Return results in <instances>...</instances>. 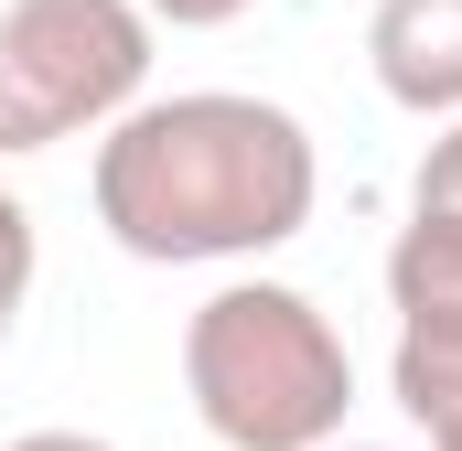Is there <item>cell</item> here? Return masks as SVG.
<instances>
[{"instance_id": "obj_8", "label": "cell", "mask_w": 462, "mask_h": 451, "mask_svg": "<svg viewBox=\"0 0 462 451\" xmlns=\"http://www.w3.org/2000/svg\"><path fill=\"white\" fill-rule=\"evenodd\" d=\"M151 22H172V32H216V22H236V11H258V0H140Z\"/></svg>"}, {"instance_id": "obj_6", "label": "cell", "mask_w": 462, "mask_h": 451, "mask_svg": "<svg viewBox=\"0 0 462 451\" xmlns=\"http://www.w3.org/2000/svg\"><path fill=\"white\" fill-rule=\"evenodd\" d=\"M387 387H398L409 430L430 451H462V312H398Z\"/></svg>"}, {"instance_id": "obj_1", "label": "cell", "mask_w": 462, "mask_h": 451, "mask_svg": "<svg viewBox=\"0 0 462 451\" xmlns=\"http://www.w3.org/2000/svg\"><path fill=\"white\" fill-rule=\"evenodd\" d=\"M87 194L118 258L140 269H236L291 247L323 205V151L280 97L247 87H183L140 97L97 129Z\"/></svg>"}, {"instance_id": "obj_2", "label": "cell", "mask_w": 462, "mask_h": 451, "mask_svg": "<svg viewBox=\"0 0 462 451\" xmlns=\"http://www.w3.org/2000/svg\"><path fill=\"white\" fill-rule=\"evenodd\" d=\"M183 398L226 451H312L355 419V354L291 280H226L183 312Z\"/></svg>"}, {"instance_id": "obj_10", "label": "cell", "mask_w": 462, "mask_h": 451, "mask_svg": "<svg viewBox=\"0 0 462 451\" xmlns=\"http://www.w3.org/2000/svg\"><path fill=\"white\" fill-rule=\"evenodd\" d=\"M312 451H387V441H345V430H334V441H312Z\"/></svg>"}, {"instance_id": "obj_7", "label": "cell", "mask_w": 462, "mask_h": 451, "mask_svg": "<svg viewBox=\"0 0 462 451\" xmlns=\"http://www.w3.org/2000/svg\"><path fill=\"white\" fill-rule=\"evenodd\" d=\"M32 269H43L32 205H22V194H0V344H11V323H22V301H32Z\"/></svg>"}, {"instance_id": "obj_9", "label": "cell", "mask_w": 462, "mask_h": 451, "mask_svg": "<svg viewBox=\"0 0 462 451\" xmlns=\"http://www.w3.org/2000/svg\"><path fill=\"white\" fill-rule=\"evenodd\" d=\"M0 451H118V441H97V430H22V441H0Z\"/></svg>"}, {"instance_id": "obj_4", "label": "cell", "mask_w": 462, "mask_h": 451, "mask_svg": "<svg viewBox=\"0 0 462 451\" xmlns=\"http://www.w3.org/2000/svg\"><path fill=\"white\" fill-rule=\"evenodd\" d=\"M398 312H462V118H430V151L409 172V226L387 247Z\"/></svg>"}, {"instance_id": "obj_3", "label": "cell", "mask_w": 462, "mask_h": 451, "mask_svg": "<svg viewBox=\"0 0 462 451\" xmlns=\"http://www.w3.org/2000/svg\"><path fill=\"white\" fill-rule=\"evenodd\" d=\"M151 11L140 0H0V161L97 140L151 87Z\"/></svg>"}, {"instance_id": "obj_5", "label": "cell", "mask_w": 462, "mask_h": 451, "mask_svg": "<svg viewBox=\"0 0 462 451\" xmlns=\"http://www.w3.org/2000/svg\"><path fill=\"white\" fill-rule=\"evenodd\" d=\"M365 65H376L387 108L462 118V0H376V22H365Z\"/></svg>"}]
</instances>
